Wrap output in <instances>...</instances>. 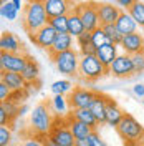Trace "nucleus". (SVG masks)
I'll return each instance as SVG.
<instances>
[{"instance_id":"nucleus-1","label":"nucleus","mask_w":144,"mask_h":146,"mask_svg":"<svg viewBox=\"0 0 144 146\" xmlns=\"http://www.w3.org/2000/svg\"><path fill=\"white\" fill-rule=\"evenodd\" d=\"M50 17L46 13L43 0H27L22 9V25L28 35L36 33L40 28L48 25Z\"/></svg>"},{"instance_id":"nucleus-2","label":"nucleus","mask_w":144,"mask_h":146,"mask_svg":"<svg viewBox=\"0 0 144 146\" xmlns=\"http://www.w3.org/2000/svg\"><path fill=\"white\" fill-rule=\"evenodd\" d=\"M53 121L55 116L52 115V110L48 106V103L42 101L36 106H33L32 113H30V129L35 136L46 138L53 128Z\"/></svg>"},{"instance_id":"nucleus-3","label":"nucleus","mask_w":144,"mask_h":146,"mask_svg":"<svg viewBox=\"0 0 144 146\" xmlns=\"http://www.w3.org/2000/svg\"><path fill=\"white\" fill-rule=\"evenodd\" d=\"M116 129L121 139L126 143V146H136L144 141V126L129 113L124 115L123 121L119 123Z\"/></svg>"},{"instance_id":"nucleus-4","label":"nucleus","mask_w":144,"mask_h":146,"mask_svg":"<svg viewBox=\"0 0 144 146\" xmlns=\"http://www.w3.org/2000/svg\"><path fill=\"white\" fill-rule=\"evenodd\" d=\"M108 70L103 66V63L98 60L96 55H83L80 58V70L78 76L85 82H98L101 76L108 75Z\"/></svg>"},{"instance_id":"nucleus-5","label":"nucleus","mask_w":144,"mask_h":146,"mask_svg":"<svg viewBox=\"0 0 144 146\" xmlns=\"http://www.w3.org/2000/svg\"><path fill=\"white\" fill-rule=\"evenodd\" d=\"M80 58H81L80 52L68 50V52L55 55L52 60H53L56 70L61 73V75L73 76L75 78V76H78V70H80Z\"/></svg>"},{"instance_id":"nucleus-6","label":"nucleus","mask_w":144,"mask_h":146,"mask_svg":"<svg viewBox=\"0 0 144 146\" xmlns=\"http://www.w3.org/2000/svg\"><path fill=\"white\" fill-rule=\"evenodd\" d=\"M75 12L81 17L83 25H85V28H86V32H94L96 28L101 27L99 15H98V9H96V2H93V0L80 2V3H76Z\"/></svg>"},{"instance_id":"nucleus-7","label":"nucleus","mask_w":144,"mask_h":146,"mask_svg":"<svg viewBox=\"0 0 144 146\" xmlns=\"http://www.w3.org/2000/svg\"><path fill=\"white\" fill-rule=\"evenodd\" d=\"M48 138H50L53 143H56L58 146H75V145H76V139H75V136H73L70 126H68L66 116H61L60 125H58L56 116H55L53 128H52V131H50Z\"/></svg>"},{"instance_id":"nucleus-8","label":"nucleus","mask_w":144,"mask_h":146,"mask_svg":"<svg viewBox=\"0 0 144 146\" xmlns=\"http://www.w3.org/2000/svg\"><path fill=\"white\" fill-rule=\"evenodd\" d=\"M98 91H93L90 88H85V86H75L73 91L68 96L70 101V108L71 110H86L91 106V103L94 100Z\"/></svg>"},{"instance_id":"nucleus-9","label":"nucleus","mask_w":144,"mask_h":146,"mask_svg":"<svg viewBox=\"0 0 144 146\" xmlns=\"http://www.w3.org/2000/svg\"><path fill=\"white\" fill-rule=\"evenodd\" d=\"M27 65V55L25 53H7L0 52V70L2 72H15L22 73Z\"/></svg>"},{"instance_id":"nucleus-10","label":"nucleus","mask_w":144,"mask_h":146,"mask_svg":"<svg viewBox=\"0 0 144 146\" xmlns=\"http://www.w3.org/2000/svg\"><path fill=\"white\" fill-rule=\"evenodd\" d=\"M109 75L116 76V78H129L136 75L134 73V63H133V56L126 53H119L118 58L113 62L109 68Z\"/></svg>"},{"instance_id":"nucleus-11","label":"nucleus","mask_w":144,"mask_h":146,"mask_svg":"<svg viewBox=\"0 0 144 146\" xmlns=\"http://www.w3.org/2000/svg\"><path fill=\"white\" fill-rule=\"evenodd\" d=\"M43 3H45L46 13H48L50 18L70 15L76 7L75 0H43Z\"/></svg>"},{"instance_id":"nucleus-12","label":"nucleus","mask_w":144,"mask_h":146,"mask_svg":"<svg viewBox=\"0 0 144 146\" xmlns=\"http://www.w3.org/2000/svg\"><path fill=\"white\" fill-rule=\"evenodd\" d=\"M56 35H58V33H56V30L48 23V25H45L43 28H40L36 33L28 35V36H30V40H32L38 48H43V50L48 52V50L53 46L55 40H56Z\"/></svg>"},{"instance_id":"nucleus-13","label":"nucleus","mask_w":144,"mask_h":146,"mask_svg":"<svg viewBox=\"0 0 144 146\" xmlns=\"http://www.w3.org/2000/svg\"><path fill=\"white\" fill-rule=\"evenodd\" d=\"M96 9H98V15H99V22L101 25H109V23H116V20L119 18L123 10L119 9L118 5L108 3V2H96Z\"/></svg>"},{"instance_id":"nucleus-14","label":"nucleus","mask_w":144,"mask_h":146,"mask_svg":"<svg viewBox=\"0 0 144 146\" xmlns=\"http://www.w3.org/2000/svg\"><path fill=\"white\" fill-rule=\"evenodd\" d=\"M121 48L126 55H131L134 56L137 53H144V36L141 33H131V35H126L121 42Z\"/></svg>"},{"instance_id":"nucleus-15","label":"nucleus","mask_w":144,"mask_h":146,"mask_svg":"<svg viewBox=\"0 0 144 146\" xmlns=\"http://www.w3.org/2000/svg\"><path fill=\"white\" fill-rule=\"evenodd\" d=\"M0 82L5 83L13 93H25V90L30 86L25 82V78L22 76V73H15V72H2Z\"/></svg>"},{"instance_id":"nucleus-16","label":"nucleus","mask_w":144,"mask_h":146,"mask_svg":"<svg viewBox=\"0 0 144 146\" xmlns=\"http://www.w3.org/2000/svg\"><path fill=\"white\" fill-rule=\"evenodd\" d=\"M108 101L109 96L108 95H103V93H96L94 100L91 103V113L94 115V118L98 121L99 125H104L106 123V110H108Z\"/></svg>"},{"instance_id":"nucleus-17","label":"nucleus","mask_w":144,"mask_h":146,"mask_svg":"<svg viewBox=\"0 0 144 146\" xmlns=\"http://www.w3.org/2000/svg\"><path fill=\"white\" fill-rule=\"evenodd\" d=\"M0 50L7 53H22L23 45L17 35H13L12 32H3L0 36Z\"/></svg>"},{"instance_id":"nucleus-18","label":"nucleus","mask_w":144,"mask_h":146,"mask_svg":"<svg viewBox=\"0 0 144 146\" xmlns=\"http://www.w3.org/2000/svg\"><path fill=\"white\" fill-rule=\"evenodd\" d=\"M118 55H119L118 53V45H114V43H108V45H104L96 50L98 60L103 63V66L108 72H109V68H111V65H113V62L118 58Z\"/></svg>"},{"instance_id":"nucleus-19","label":"nucleus","mask_w":144,"mask_h":146,"mask_svg":"<svg viewBox=\"0 0 144 146\" xmlns=\"http://www.w3.org/2000/svg\"><path fill=\"white\" fill-rule=\"evenodd\" d=\"M68 50H73V36L70 33H58L53 46L48 50V55H50V58H53L55 55L68 52Z\"/></svg>"},{"instance_id":"nucleus-20","label":"nucleus","mask_w":144,"mask_h":146,"mask_svg":"<svg viewBox=\"0 0 144 146\" xmlns=\"http://www.w3.org/2000/svg\"><path fill=\"white\" fill-rule=\"evenodd\" d=\"M114 25H116L118 30H119L124 36L131 35V33H137V23L134 22V18L131 17V13L126 12V10L121 12V15H119V18L116 20Z\"/></svg>"},{"instance_id":"nucleus-21","label":"nucleus","mask_w":144,"mask_h":146,"mask_svg":"<svg viewBox=\"0 0 144 146\" xmlns=\"http://www.w3.org/2000/svg\"><path fill=\"white\" fill-rule=\"evenodd\" d=\"M124 115H126V113L119 108V105H118L113 98H109L108 110H106V125H108V126H113V128H118L119 123L124 118Z\"/></svg>"},{"instance_id":"nucleus-22","label":"nucleus","mask_w":144,"mask_h":146,"mask_svg":"<svg viewBox=\"0 0 144 146\" xmlns=\"http://www.w3.org/2000/svg\"><path fill=\"white\" fill-rule=\"evenodd\" d=\"M66 121H68V126H70V129H71V133H73V136H75L76 141H78V139H86V138L94 131L93 128H90L88 125L81 123L78 119H75L73 116H70V115H66Z\"/></svg>"},{"instance_id":"nucleus-23","label":"nucleus","mask_w":144,"mask_h":146,"mask_svg":"<svg viewBox=\"0 0 144 146\" xmlns=\"http://www.w3.org/2000/svg\"><path fill=\"white\" fill-rule=\"evenodd\" d=\"M22 76L25 78V82L28 85H38V78H40V68H38V63L33 56L27 55V65L22 72Z\"/></svg>"},{"instance_id":"nucleus-24","label":"nucleus","mask_w":144,"mask_h":146,"mask_svg":"<svg viewBox=\"0 0 144 146\" xmlns=\"http://www.w3.org/2000/svg\"><path fill=\"white\" fill-rule=\"evenodd\" d=\"M68 115H70V116H73L75 119L81 121V123L88 125V126L93 128V129H96V128L99 126V123L96 121V118H94V115L91 113L90 108H86V110H71Z\"/></svg>"},{"instance_id":"nucleus-25","label":"nucleus","mask_w":144,"mask_h":146,"mask_svg":"<svg viewBox=\"0 0 144 146\" xmlns=\"http://www.w3.org/2000/svg\"><path fill=\"white\" fill-rule=\"evenodd\" d=\"M86 32V28L83 25V20L81 17L73 10L71 13L68 15V33L73 36V38H78L80 35H83Z\"/></svg>"},{"instance_id":"nucleus-26","label":"nucleus","mask_w":144,"mask_h":146,"mask_svg":"<svg viewBox=\"0 0 144 146\" xmlns=\"http://www.w3.org/2000/svg\"><path fill=\"white\" fill-rule=\"evenodd\" d=\"M76 45H78V52L80 55H96V48L91 43V32H85L83 35H80L76 38Z\"/></svg>"},{"instance_id":"nucleus-27","label":"nucleus","mask_w":144,"mask_h":146,"mask_svg":"<svg viewBox=\"0 0 144 146\" xmlns=\"http://www.w3.org/2000/svg\"><path fill=\"white\" fill-rule=\"evenodd\" d=\"M52 106H53V111L56 113V116H66L68 111H71L70 101L65 95H55L53 100H52Z\"/></svg>"},{"instance_id":"nucleus-28","label":"nucleus","mask_w":144,"mask_h":146,"mask_svg":"<svg viewBox=\"0 0 144 146\" xmlns=\"http://www.w3.org/2000/svg\"><path fill=\"white\" fill-rule=\"evenodd\" d=\"M0 15H2V18H5V20H9V22H13V20H17V17H18V9L12 3V2L2 0Z\"/></svg>"},{"instance_id":"nucleus-29","label":"nucleus","mask_w":144,"mask_h":146,"mask_svg":"<svg viewBox=\"0 0 144 146\" xmlns=\"http://www.w3.org/2000/svg\"><path fill=\"white\" fill-rule=\"evenodd\" d=\"M52 93L53 95H70L73 91V83L70 80H56V82L52 83Z\"/></svg>"},{"instance_id":"nucleus-30","label":"nucleus","mask_w":144,"mask_h":146,"mask_svg":"<svg viewBox=\"0 0 144 146\" xmlns=\"http://www.w3.org/2000/svg\"><path fill=\"white\" fill-rule=\"evenodd\" d=\"M103 27V30H104V33H106V36L109 38V42L111 43H114V45H121V42H123V38H124V35L118 30V27L114 25V23H109V25H101Z\"/></svg>"},{"instance_id":"nucleus-31","label":"nucleus","mask_w":144,"mask_h":146,"mask_svg":"<svg viewBox=\"0 0 144 146\" xmlns=\"http://www.w3.org/2000/svg\"><path fill=\"white\" fill-rule=\"evenodd\" d=\"M91 43H93V46L96 50L101 48V46H104V45H108V43H111L109 38L106 36V33H104V30H103V27H99L94 32H91Z\"/></svg>"},{"instance_id":"nucleus-32","label":"nucleus","mask_w":144,"mask_h":146,"mask_svg":"<svg viewBox=\"0 0 144 146\" xmlns=\"http://www.w3.org/2000/svg\"><path fill=\"white\" fill-rule=\"evenodd\" d=\"M129 13H131V17L134 18V22L137 23V27L144 28V3L143 2H136L134 5L131 7V9L127 10Z\"/></svg>"},{"instance_id":"nucleus-33","label":"nucleus","mask_w":144,"mask_h":146,"mask_svg":"<svg viewBox=\"0 0 144 146\" xmlns=\"http://www.w3.org/2000/svg\"><path fill=\"white\" fill-rule=\"evenodd\" d=\"M48 23L56 30V33H68V15L53 17V18H50Z\"/></svg>"},{"instance_id":"nucleus-34","label":"nucleus","mask_w":144,"mask_h":146,"mask_svg":"<svg viewBox=\"0 0 144 146\" xmlns=\"http://www.w3.org/2000/svg\"><path fill=\"white\" fill-rule=\"evenodd\" d=\"M0 105H2L3 108L7 110V113H9L10 119H15L17 116H20V115H18V111H20V106H18L17 101L9 100V101H5V103H0Z\"/></svg>"},{"instance_id":"nucleus-35","label":"nucleus","mask_w":144,"mask_h":146,"mask_svg":"<svg viewBox=\"0 0 144 146\" xmlns=\"http://www.w3.org/2000/svg\"><path fill=\"white\" fill-rule=\"evenodd\" d=\"M12 145V131L9 126H0V146Z\"/></svg>"},{"instance_id":"nucleus-36","label":"nucleus","mask_w":144,"mask_h":146,"mask_svg":"<svg viewBox=\"0 0 144 146\" xmlns=\"http://www.w3.org/2000/svg\"><path fill=\"white\" fill-rule=\"evenodd\" d=\"M86 139H88V146H108V145H106V141L101 138V135H99L96 129H94L90 136L86 138Z\"/></svg>"},{"instance_id":"nucleus-37","label":"nucleus","mask_w":144,"mask_h":146,"mask_svg":"<svg viewBox=\"0 0 144 146\" xmlns=\"http://www.w3.org/2000/svg\"><path fill=\"white\" fill-rule=\"evenodd\" d=\"M133 63H134V73H144V53H137L133 56Z\"/></svg>"},{"instance_id":"nucleus-38","label":"nucleus","mask_w":144,"mask_h":146,"mask_svg":"<svg viewBox=\"0 0 144 146\" xmlns=\"http://www.w3.org/2000/svg\"><path fill=\"white\" fill-rule=\"evenodd\" d=\"M43 139H45V138H38V136L33 135V136L25 138V139L22 141V146H45Z\"/></svg>"},{"instance_id":"nucleus-39","label":"nucleus","mask_w":144,"mask_h":146,"mask_svg":"<svg viewBox=\"0 0 144 146\" xmlns=\"http://www.w3.org/2000/svg\"><path fill=\"white\" fill-rule=\"evenodd\" d=\"M12 95H13V91L10 90L5 83L0 82V101H2V103H5V101L12 100Z\"/></svg>"},{"instance_id":"nucleus-40","label":"nucleus","mask_w":144,"mask_h":146,"mask_svg":"<svg viewBox=\"0 0 144 146\" xmlns=\"http://www.w3.org/2000/svg\"><path fill=\"white\" fill-rule=\"evenodd\" d=\"M10 123H12V119H10L7 110L0 105V126H9Z\"/></svg>"},{"instance_id":"nucleus-41","label":"nucleus","mask_w":144,"mask_h":146,"mask_svg":"<svg viewBox=\"0 0 144 146\" xmlns=\"http://www.w3.org/2000/svg\"><path fill=\"white\" fill-rule=\"evenodd\" d=\"M114 2H116V5L121 10H126V12H127V10L131 9V7L134 5L137 0H114Z\"/></svg>"},{"instance_id":"nucleus-42","label":"nucleus","mask_w":144,"mask_h":146,"mask_svg":"<svg viewBox=\"0 0 144 146\" xmlns=\"http://www.w3.org/2000/svg\"><path fill=\"white\" fill-rule=\"evenodd\" d=\"M133 93L137 98H144V83H137L133 86Z\"/></svg>"},{"instance_id":"nucleus-43","label":"nucleus","mask_w":144,"mask_h":146,"mask_svg":"<svg viewBox=\"0 0 144 146\" xmlns=\"http://www.w3.org/2000/svg\"><path fill=\"white\" fill-rule=\"evenodd\" d=\"M27 111H28V106H27V105H22V106H20V111H18V115H20V116H23Z\"/></svg>"},{"instance_id":"nucleus-44","label":"nucleus","mask_w":144,"mask_h":146,"mask_svg":"<svg viewBox=\"0 0 144 146\" xmlns=\"http://www.w3.org/2000/svg\"><path fill=\"white\" fill-rule=\"evenodd\" d=\"M43 143H45V146H58L56 143H53V141H52V139H50L48 136H46L45 139H43Z\"/></svg>"},{"instance_id":"nucleus-45","label":"nucleus","mask_w":144,"mask_h":146,"mask_svg":"<svg viewBox=\"0 0 144 146\" xmlns=\"http://www.w3.org/2000/svg\"><path fill=\"white\" fill-rule=\"evenodd\" d=\"M10 2H12V3H13V5H15V7H17L18 10L23 9V5H22V0H10Z\"/></svg>"},{"instance_id":"nucleus-46","label":"nucleus","mask_w":144,"mask_h":146,"mask_svg":"<svg viewBox=\"0 0 144 146\" xmlns=\"http://www.w3.org/2000/svg\"><path fill=\"white\" fill-rule=\"evenodd\" d=\"M75 146H88V139H78Z\"/></svg>"},{"instance_id":"nucleus-47","label":"nucleus","mask_w":144,"mask_h":146,"mask_svg":"<svg viewBox=\"0 0 144 146\" xmlns=\"http://www.w3.org/2000/svg\"><path fill=\"white\" fill-rule=\"evenodd\" d=\"M136 146H144V141H143V143H139V145H136Z\"/></svg>"},{"instance_id":"nucleus-48","label":"nucleus","mask_w":144,"mask_h":146,"mask_svg":"<svg viewBox=\"0 0 144 146\" xmlns=\"http://www.w3.org/2000/svg\"><path fill=\"white\" fill-rule=\"evenodd\" d=\"M10 146H22V145H10Z\"/></svg>"},{"instance_id":"nucleus-49","label":"nucleus","mask_w":144,"mask_h":146,"mask_svg":"<svg viewBox=\"0 0 144 146\" xmlns=\"http://www.w3.org/2000/svg\"><path fill=\"white\" fill-rule=\"evenodd\" d=\"M143 105H144V100H143Z\"/></svg>"}]
</instances>
